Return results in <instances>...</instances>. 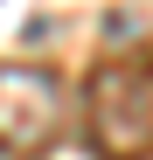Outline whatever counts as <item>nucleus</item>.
<instances>
[{
    "mask_svg": "<svg viewBox=\"0 0 153 160\" xmlns=\"http://www.w3.org/2000/svg\"><path fill=\"white\" fill-rule=\"evenodd\" d=\"M70 125V98L35 63H0V160H42Z\"/></svg>",
    "mask_w": 153,
    "mask_h": 160,
    "instance_id": "f03ea898",
    "label": "nucleus"
},
{
    "mask_svg": "<svg viewBox=\"0 0 153 160\" xmlns=\"http://www.w3.org/2000/svg\"><path fill=\"white\" fill-rule=\"evenodd\" d=\"M84 139L97 160H153V63L105 56L84 84Z\"/></svg>",
    "mask_w": 153,
    "mask_h": 160,
    "instance_id": "f257e3e1",
    "label": "nucleus"
}]
</instances>
